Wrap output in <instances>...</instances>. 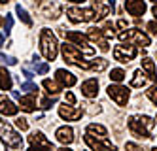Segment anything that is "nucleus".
I'll list each match as a JSON object with an SVG mask.
<instances>
[{
	"label": "nucleus",
	"mask_w": 157,
	"mask_h": 151,
	"mask_svg": "<svg viewBox=\"0 0 157 151\" xmlns=\"http://www.w3.org/2000/svg\"><path fill=\"white\" fill-rule=\"evenodd\" d=\"M127 125H129V130L136 138H151L155 121L148 117V115H131Z\"/></svg>",
	"instance_id": "1"
},
{
	"label": "nucleus",
	"mask_w": 157,
	"mask_h": 151,
	"mask_svg": "<svg viewBox=\"0 0 157 151\" xmlns=\"http://www.w3.org/2000/svg\"><path fill=\"white\" fill-rule=\"evenodd\" d=\"M0 140H2L8 147V151H23V138H21L13 126L6 123L2 117H0Z\"/></svg>",
	"instance_id": "2"
},
{
	"label": "nucleus",
	"mask_w": 157,
	"mask_h": 151,
	"mask_svg": "<svg viewBox=\"0 0 157 151\" xmlns=\"http://www.w3.org/2000/svg\"><path fill=\"white\" fill-rule=\"evenodd\" d=\"M40 49H42V55L46 57V61H55L57 59L59 43H57L55 34L49 28H42V32H40Z\"/></svg>",
	"instance_id": "3"
},
{
	"label": "nucleus",
	"mask_w": 157,
	"mask_h": 151,
	"mask_svg": "<svg viewBox=\"0 0 157 151\" xmlns=\"http://www.w3.org/2000/svg\"><path fill=\"white\" fill-rule=\"evenodd\" d=\"M61 51H63V57H64V61L68 62V64H74L78 68H82V70H89V62L83 61V57H82V51L76 47V45L72 42H64L61 45Z\"/></svg>",
	"instance_id": "4"
},
{
	"label": "nucleus",
	"mask_w": 157,
	"mask_h": 151,
	"mask_svg": "<svg viewBox=\"0 0 157 151\" xmlns=\"http://www.w3.org/2000/svg\"><path fill=\"white\" fill-rule=\"evenodd\" d=\"M119 40L121 42H127V43H134V45H142V47H148L151 43L150 36L144 34L138 28H129V30H121L119 32Z\"/></svg>",
	"instance_id": "5"
},
{
	"label": "nucleus",
	"mask_w": 157,
	"mask_h": 151,
	"mask_svg": "<svg viewBox=\"0 0 157 151\" xmlns=\"http://www.w3.org/2000/svg\"><path fill=\"white\" fill-rule=\"evenodd\" d=\"M66 15L72 23H87V21L97 19V13L93 8H68Z\"/></svg>",
	"instance_id": "6"
},
{
	"label": "nucleus",
	"mask_w": 157,
	"mask_h": 151,
	"mask_svg": "<svg viewBox=\"0 0 157 151\" xmlns=\"http://www.w3.org/2000/svg\"><path fill=\"white\" fill-rule=\"evenodd\" d=\"M64 38L68 40V42H72V43H76V45H78V49H80L83 55H89V57H93V55H95V49L87 43V40H89V38H87V36H83V34L70 30V32H64Z\"/></svg>",
	"instance_id": "7"
},
{
	"label": "nucleus",
	"mask_w": 157,
	"mask_h": 151,
	"mask_svg": "<svg viewBox=\"0 0 157 151\" xmlns=\"http://www.w3.org/2000/svg\"><path fill=\"white\" fill-rule=\"evenodd\" d=\"M136 55H138V49L134 47V45L121 43V45H116L114 47V59L119 61V62H131Z\"/></svg>",
	"instance_id": "8"
},
{
	"label": "nucleus",
	"mask_w": 157,
	"mask_h": 151,
	"mask_svg": "<svg viewBox=\"0 0 157 151\" xmlns=\"http://www.w3.org/2000/svg\"><path fill=\"white\" fill-rule=\"evenodd\" d=\"M108 96L114 100L117 106H127V100H129V89L123 87V85H110L108 87Z\"/></svg>",
	"instance_id": "9"
},
{
	"label": "nucleus",
	"mask_w": 157,
	"mask_h": 151,
	"mask_svg": "<svg viewBox=\"0 0 157 151\" xmlns=\"http://www.w3.org/2000/svg\"><path fill=\"white\" fill-rule=\"evenodd\" d=\"M85 144L91 147L93 151H116V145L110 144L106 138H95L93 134H89V132L85 136Z\"/></svg>",
	"instance_id": "10"
},
{
	"label": "nucleus",
	"mask_w": 157,
	"mask_h": 151,
	"mask_svg": "<svg viewBox=\"0 0 157 151\" xmlns=\"http://www.w3.org/2000/svg\"><path fill=\"white\" fill-rule=\"evenodd\" d=\"M87 38L91 40V42H95L97 45H98V49L100 51H110V45H108V38L102 34V30L100 28H97V27H91L87 30Z\"/></svg>",
	"instance_id": "11"
},
{
	"label": "nucleus",
	"mask_w": 157,
	"mask_h": 151,
	"mask_svg": "<svg viewBox=\"0 0 157 151\" xmlns=\"http://www.w3.org/2000/svg\"><path fill=\"white\" fill-rule=\"evenodd\" d=\"M59 115L63 119H66V121H78L83 115V110H80V108H74V106H59Z\"/></svg>",
	"instance_id": "12"
},
{
	"label": "nucleus",
	"mask_w": 157,
	"mask_h": 151,
	"mask_svg": "<svg viewBox=\"0 0 157 151\" xmlns=\"http://www.w3.org/2000/svg\"><path fill=\"white\" fill-rule=\"evenodd\" d=\"M125 9L129 11L131 15L140 17V15H144V11H146V2H144V0H125Z\"/></svg>",
	"instance_id": "13"
},
{
	"label": "nucleus",
	"mask_w": 157,
	"mask_h": 151,
	"mask_svg": "<svg viewBox=\"0 0 157 151\" xmlns=\"http://www.w3.org/2000/svg\"><path fill=\"white\" fill-rule=\"evenodd\" d=\"M55 136H57V140L63 144V145H68L74 142V130H72V126H59L57 132H55Z\"/></svg>",
	"instance_id": "14"
},
{
	"label": "nucleus",
	"mask_w": 157,
	"mask_h": 151,
	"mask_svg": "<svg viewBox=\"0 0 157 151\" xmlns=\"http://www.w3.org/2000/svg\"><path fill=\"white\" fill-rule=\"evenodd\" d=\"M97 92H98V81H97L95 77L85 79L83 83H82V95H83V96H87V98H95Z\"/></svg>",
	"instance_id": "15"
},
{
	"label": "nucleus",
	"mask_w": 157,
	"mask_h": 151,
	"mask_svg": "<svg viewBox=\"0 0 157 151\" xmlns=\"http://www.w3.org/2000/svg\"><path fill=\"white\" fill-rule=\"evenodd\" d=\"M55 76H57V81H59L63 87H72V85H76V76L72 72H66L64 68H59V70L55 72Z\"/></svg>",
	"instance_id": "16"
},
{
	"label": "nucleus",
	"mask_w": 157,
	"mask_h": 151,
	"mask_svg": "<svg viewBox=\"0 0 157 151\" xmlns=\"http://www.w3.org/2000/svg\"><path fill=\"white\" fill-rule=\"evenodd\" d=\"M93 9H95V13H97V19H104L106 15H110V11H114V2L102 4V0H95Z\"/></svg>",
	"instance_id": "17"
},
{
	"label": "nucleus",
	"mask_w": 157,
	"mask_h": 151,
	"mask_svg": "<svg viewBox=\"0 0 157 151\" xmlns=\"http://www.w3.org/2000/svg\"><path fill=\"white\" fill-rule=\"evenodd\" d=\"M17 110H19V106H15L10 98L0 96V113H2V115H15Z\"/></svg>",
	"instance_id": "18"
},
{
	"label": "nucleus",
	"mask_w": 157,
	"mask_h": 151,
	"mask_svg": "<svg viewBox=\"0 0 157 151\" xmlns=\"http://www.w3.org/2000/svg\"><path fill=\"white\" fill-rule=\"evenodd\" d=\"M19 104H21V110L30 113V111H34L36 110V98L34 95H25V96H21L19 98Z\"/></svg>",
	"instance_id": "19"
},
{
	"label": "nucleus",
	"mask_w": 157,
	"mask_h": 151,
	"mask_svg": "<svg viewBox=\"0 0 157 151\" xmlns=\"http://www.w3.org/2000/svg\"><path fill=\"white\" fill-rule=\"evenodd\" d=\"M29 140H30L32 145H42V147H49V149H53V144H51L42 132H32V134L29 136Z\"/></svg>",
	"instance_id": "20"
},
{
	"label": "nucleus",
	"mask_w": 157,
	"mask_h": 151,
	"mask_svg": "<svg viewBox=\"0 0 157 151\" xmlns=\"http://www.w3.org/2000/svg\"><path fill=\"white\" fill-rule=\"evenodd\" d=\"M142 70L148 72V77L153 81V83H157V72H155V64H153L151 59H148V57L142 59Z\"/></svg>",
	"instance_id": "21"
},
{
	"label": "nucleus",
	"mask_w": 157,
	"mask_h": 151,
	"mask_svg": "<svg viewBox=\"0 0 157 151\" xmlns=\"http://www.w3.org/2000/svg\"><path fill=\"white\" fill-rule=\"evenodd\" d=\"M44 87H46V91L49 92V95H53V96H57L59 92L63 91V85L59 83L57 79H44V83H42Z\"/></svg>",
	"instance_id": "22"
},
{
	"label": "nucleus",
	"mask_w": 157,
	"mask_h": 151,
	"mask_svg": "<svg viewBox=\"0 0 157 151\" xmlns=\"http://www.w3.org/2000/svg\"><path fill=\"white\" fill-rule=\"evenodd\" d=\"M12 85H13L12 74H10L6 68H0V89H2V91H10Z\"/></svg>",
	"instance_id": "23"
},
{
	"label": "nucleus",
	"mask_w": 157,
	"mask_h": 151,
	"mask_svg": "<svg viewBox=\"0 0 157 151\" xmlns=\"http://www.w3.org/2000/svg\"><path fill=\"white\" fill-rule=\"evenodd\" d=\"M148 76L144 74V70H134L132 74V79H131V87H144L146 83H148Z\"/></svg>",
	"instance_id": "24"
},
{
	"label": "nucleus",
	"mask_w": 157,
	"mask_h": 151,
	"mask_svg": "<svg viewBox=\"0 0 157 151\" xmlns=\"http://www.w3.org/2000/svg\"><path fill=\"white\" fill-rule=\"evenodd\" d=\"M87 132H89V134H98V138H106V136H108L106 126L97 125V123H91V125H89V126H87Z\"/></svg>",
	"instance_id": "25"
},
{
	"label": "nucleus",
	"mask_w": 157,
	"mask_h": 151,
	"mask_svg": "<svg viewBox=\"0 0 157 151\" xmlns=\"http://www.w3.org/2000/svg\"><path fill=\"white\" fill-rule=\"evenodd\" d=\"M91 66H89V70H93V72H104L106 68H108V61L106 59H102V57H100V59H95L93 62H89Z\"/></svg>",
	"instance_id": "26"
},
{
	"label": "nucleus",
	"mask_w": 157,
	"mask_h": 151,
	"mask_svg": "<svg viewBox=\"0 0 157 151\" xmlns=\"http://www.w3.org/2000/svg\"><path fill=\"white\" fill-rule=\"evenodd\" d=\"M15 13H17V17L25 23L27 27H32V19L29 17V13H27V9L25 8H21V6H15Z\"/></svg>",
	"instance_id": "27"
},
{
	"label": "nucleus",
	"mask_w": 157,
	"mask_h": 151,
	"mask_svg": "<svg viewBox=\"0 0 157 151\" xmlns=\"http://www.w3.org/2000/svg\"><path fill=\"white\" fill-rule=\"evenodd\" d=\"M110 79L116 81V83H121V81L125 79V72H123L121 68H114V70L110 72Z\"/></svg>",
	"instance_id": "28"
},
{
	"label": "nucleus",
	"mask_w": 157,
	"mask_h": 151,
	"mask_svg": "<svg viewBox=\"0 0 157 151\" xmlns=\"http://www.w3.org/2000/svg\"><path fill=\"white\" fill-rule=\"evenodd\" d=\"M21 89H23L27 95H34V92L38 91V85H36V83H32V81H25V83L21 85Z\"/></svg>",
	"instance_id": "29"
},
{
	"label": "nucleus",
	"mask_w": 157,
	"mask_h": 151,
	"mask_svg": "<svg viewBox=\"0 0 157 151\" xmlns=\"http://www.w3.org/2000/svg\"><path fill=\"white\" fill-rule=\"evenodd\" d=\"M55 102H57V98H55V96H51V98H49V96H46V98H42V100H40V106H42L44 110H49Z\"/></svg>",
	"instance_id": "30"
},
{
	"label": "nucleus",
	"mask_w": 157,
	"mask_h": 151,
	"mask_svg": "<svg viewBox=\"0 0 157 151\" xmlns=\"http://www.w3.org/2000/svg\"><path fill=\"white\" fill-rule=\"evenodd\" d=\"M146 96H148L155 106H157V87H150L148 91H146Z\"/></svg>",
	"instance_id": "31"
},
{
	"label": "nucleus",
	"mask_w": 157,
	"mask_h": 151,
	"mask_svg": "<svg viewBox=\"0 0 157 151\" xmlns=\"http://www.w3.org/2000/svg\"><path fill=\"white\" fill-rule=\"evenodd\" d=\"M15 126H17L19 130H29V123H27L25 117H17L15 119Z\"/></svg>",
	"instance_id": "32"
},
{
	"label": "nucleus",
	"mask_w": 157,
	"mask_h": 151,
	"mask_svg": "<svg viewBox=\"0 0 157 151\" xmlns=\"http://www.w3.org/2000/svg\"><path fill=\"white\" fill-rule=\"evenodd\" d=\"M0 61L6 62V64H10V66L17 64V59H15V57H10V55H4V53H0Z\"/></svg>",
	"instance_id": "33"
},
{
	"label": "nucleus",
	"mask_w": 157,
	"mask_h": 151,
	"mask_svg": "<svg viewBox=\"0 0 157 151\" xmlns=\"http://www.w3.org/2000/svg\"><path fill=\"white\" fill-rule=\"evenodd\" d=\"M12 27H13V19L10 17V15H6V21H4V28H6V34L12 30Z\"/></svg>",
	"instance_id": "34"
},
{
	"label": "nucleus",
	"mask_w": 157,
	"mask_h": 151,
	"mask_svg": "<svg viewBox=\"0 0 157 151\" xmlns=\"http://www.w3.org/2000/svg\"><path fill=\"white\" fill-rule=\"evenodd\" d=\"M64 100L68 102L70 106H72V104H76V96H74V92H70V91H66V95H64Z\"/></svg>",
	"instance_id": "35"
},
{
	"label": "nucleus",
	"mask_w": 157,
	"mask_h": 151,
	"mask_svg": "<svg viewBox=\"0 0 157 151\" xmlns=\"http://www.w3.org/2000/svg\"><path fill=\"white\" fill-rule=\"evenodd\" d=\"M146 28H148L151 34H157V21H150L148 25H146Z\"/></svg>",
	"instance_id": "36"
},
{
	"label": "nucleus",
	"mask_w": 157,
	"mask_h": 151,
	"mask_svg": "<svg viewBox=\"0 0 157 151\" xmlns=\"http://www.w3.org/2000/svg\"><path fill=\"white\" fill-rule=\"evenodd\" d=\"M34 68H36V72H38V74H46V72L49 70V66H48V64H34Z\"/></svg>",
	"instance_id": "37"
},
{
	"label": "nucleus",
	"mask_w": 157,
	"mask_h": 151,
	"mask_svg": "<svg viewBox=\"0 0 157 151\" xmlns=\"http://www.w3.org/2000/svg\"><path fill=\"white\" fill-rule=\"evenodd\" d=\"M125 149H127V151H142L136 144H132V142H127V144H125Z\"/></svg>",
	"instance_id": "38"
},
{
	"label": "nucleus",
	"mask_w": 157,
	"mask_h": 151,
	"mask_svg": "<svg viewBox=\"0 0 157 151\" xmlns=\"http://www.w3.org/2000/svg\"><path fill=\"white\" fill-rule=\"evenodd\" d=\"M29 151H53V149H49V147H42V145H32Z\"/></svg>",
	"instance_id": "39"
},
{
	"label": "nucleus",
	"mask_w": 157,
	"mask_h": 151,
	"mask_svg": "<svg viewBox=\"0 0 157 151\" xmlns=\"http://www.w3.org/2000/svg\"><path fill=\"white\" fill-rule=\"evenodd\" d=\"M117 28H127V21L125 19H119L117 21Z\"/></svg>",
	"instance_id": "40"
},
{
	"label": "nucleus",
	"mask_w": 157,
	"mask_h": 151,
	"mask_svg": "<svg viewBox=\"0 0 157 151\" xmlns=\"http://www.w3.org/2000/svg\"><path fill=\"white\" fill-rule=\"evenodd\" d=\"M151 11H153V15H155V21H157V4L151 8Z\"/></svg>",
	"instance_id": "41"
},
{
	"label": "nucleus",
	"mask_w": 157,
	"mask_h": 151,
	"mask_svg": "<svg viewBox=\"0 0 157 151\" xmlns=\"http://www.w3.org/2000/svg\"><path fill=\"white\" fill-rule=\"evenodd\" d=\"M68 2H74V4H82V2H85V0H68Z\"/></svg>",
	"instance_id": "42"
},
{
	"label": "nucleus",
	"mask_w": 157,
	"mask_h": 151,
	"mask_svg": "<svg viewBox=\"0 0 157 151\" xmlns=\"http://www.w3.org/2000/svg\"><path fill=\"white\" fill-rule=\"evenodd\" d=\"M57 151H72V149H68V147L64 145V147H61V149H57Z\"/></svg>",
	"instance_id": "43"
},
{
	"label": "nucleus",
	"mask_w": 157,
	"mask_h": 151,
	"mask_svg": "<svg viewBox=\"0 0 157 151\" xmlns=\"http://www.w3.org/2000/svg\"><path fill=\"white\" fill-rule=\"evenodd\" d=\"M0 45H4V36L0 34Z\"/></svg>",
	"instance_id": "44"
},
{
	"label": "nucleus",
	"mask_w": 157,
	"mask_h": 151,
	"mask_svg": "<svg viewBox=\"0 0 157 151\" xmlns=\"http://www.w3.org/2000/svg\"><path fill=\"white\" fill-rule=\"evenodd\" d=\"M4 21H6V17H0V25L4 27Z\"/></svg>",
	"instance_id": "45"
},
{
	"label": "nucleus",
	"mask_w": 157,
	"mask_h": 151,
	"mask_svg": "<svg viewBox=\"0 0 157 151\" xmlns=\"http://www.w3.org/2000/svg\"><path fill=\"white\" fill-rule=\"evenodd\" d=\"M10 2V0H0V4H8Z\"/></svg>",
	"instance_id": "46"
},
{
	"label": "nucleus",
	"mask_w": 157,
	"mask_h": 151,
	"mask_svg": "<svg viewBox=\"0 0 157 151\" xmlns=\"http://www.w3.org/2000/svg\"><path fill=\"white\" fill-rule=\"evenodd\" d=\"M150 151H157V147H153V149H150Z\"/></svg>",
	"instance_id": "47"
},
{
	"label": "nucleus",
	"mask_w": 157,
	"mask_h": 151,
	"mask_svg": "<svg viewBox=\"0 0 157 151\" xmlns=\"http://www.w3.org/2000/svg\"><path fill=\"white\" fill-rule=\"evenodd\" d=\"M151 2H155V4H157V0H151Z\"/></svg>",
	"instance_id": "48"
},
{
	"label": "nucleus",
	"mask_w": 157,
	"mask_h": 151,
	"mask_svg": "<svg viewBox=\"0 0 157 151\" xmlns=\"http://www.w3.org/2000/svg\"><path fill=\"white\" fill-rule=\"evenodd\" d=\"M155 57H157V53H155Z\"/></svg>",
	"instance_id": "49"
},
{
	"label": "nucleus",
	"mask_w": 157,
	"mask_h": 151,
	"mask_svg": "<svg viewBox=\"0 0 157 151\" xmlns=\"http://www.w3.org/2000/svg\"><path fill=\"white\" fill-rule=\"evenodd\" d=\"M155 121H157V117H155Z\"/></svg>",
	"instance_id": "50"
}]
</instances>
